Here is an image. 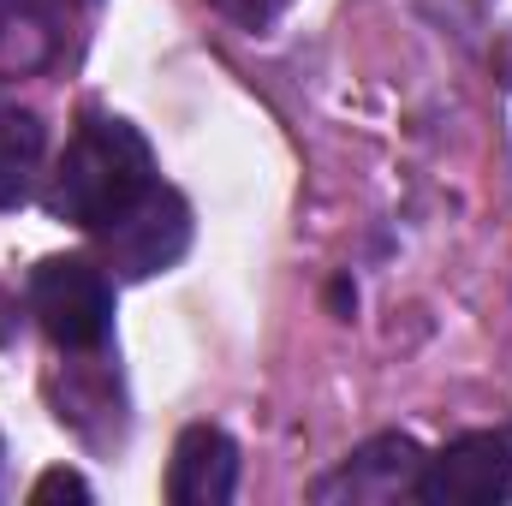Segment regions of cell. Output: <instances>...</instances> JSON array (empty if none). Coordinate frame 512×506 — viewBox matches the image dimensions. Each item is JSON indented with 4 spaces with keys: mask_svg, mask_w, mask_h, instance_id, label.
<instances>
[{
    "mask_svg": "<svg viewBox=\"0 0 512 506\" xmlns=\"http://www.w3.org/2000/svg\"><path fill=\"white\" fill-rule=\"evenodd\" d=\"M149 185H155V161H149L143 131L114 114H84L48 179V215L96 233L126 203H137Z\"/></svg>",
    "mask_w": 512,
    "mask_h": 506,
    "instance_id": "1",
    "label": "cell"
},
{
    "mask_svg": "<svg viewBox=\"0 0 512 506\" xmlns=\"http://www.w3.org/2000/svg\"><path fill=\"white\" fill-rule=\"evenodd\" d=\"M30 316L42 322V334L66 352H96L108 340L114 322V286L90 256H48L30 268Z\"/></svg>",
    "mask_w": 512,
    "mask_h": 506,
    "instance_id": "2",
    "label": "cell"
},
{
    "mask_svg": "<svg viewBox=\"0 0 512 506\" xmlns=\"http://www.w3.org/2000/svg\"><path fill=\"white\" fill-rule=\"evenodd\" d=\"M96 245H102V262L120 274V280H149L161 268H173L185 245H191V209L179 191H161L149 185L137 203H126L114 221L96 227Z\"/></svg>",
    "mask_w": 512,
    "mask_h": 506,
    "instance_id": "3",
    "label": "cell"
},
{
    "mask_svg": "<svg viewBox=\"0 0 512 506\" xmlns=\"http://www.w3.org/2000/svg\"><path fill=\"white\" fill-rule=\"evenodd\" d=\"M512 495V441L507 435H459L417 471L423 506H489Z\"/></svg>",
    "mask_w": 512,
    "mask_h": 506,
    "instance_id": "4",
    "label": "cell"
},
{
    "mask_svg": "<svg viewBox=\"0 0 512 506\" xmlns=\"http://www.w3.org/2000/svg\"><path fill=\"white\" fill-rule=\"evenodd\" d=\"M417 471H423V453L411 435H376L364 441L334 477L316 483V501L334 506H387L399 495H417Z\"/></svg>",
    "mask_w": 512,
    "mask_h": 506,
    "instance_id": "5",
    "label": "cell"
},
{
    "mask_svg": "<svg viewBox=\"0 0 512 506\" xmlns=\"http://www.w3.org/2000/svg\"><path fill=\"white\" fill-rule=\"evenodd\" d=\"M233 489H239V447L221 429H209V423L185 429L179 447H173V465H167V501L173 506H227Z\"/></svg>",
    "mask_w": 512,
    "mask_h": 506,
    "instance_id": "6",
    "label": "cell"
},
{
    "mask_svg": "<svg viewBox=\"0 0 512 506\" xmlns=\"http://www.w3.org/2000/svg\"><path fill=\"white\" fill-rule=\"evenodd\" d=\"M72 0H0V84L36 78L66 48Z\"/></svg>",
    "mask_w": 512,
    "mask_h": 506,
    "instance_id": "7",
    "label": "cell"
},
{
    "mask_svg": "<svg viewBox=\"0 0 512 506\" xmlns=\"http://www.w3.org/2000/svg\"><path fill=\"white\" fill-rule=\"evenodd\" d=\"M42 167V120L24 108H0V209H18L36 191Z\"/></svg>",
    "mask_w": 512,
    "mask_h": 506,
    "instance_id": "8",
    "label": "cell"
},
{
    "mask_svg": "<svg viewBox=\"0 0 512 506\" xmlns=\"http://www.w3.org/2000/svg\"><path fill=\"white\" fill-rule=\"evenodd\" d=\"M221 18H233V24H245V30H268L292 0H209Z\"/></svg>",
    "mask_w": 512,
    "mask_h": 506,
    "instance_id": "9",
    "label": "cell"
},
{
    "mask_svg": "<svg viewBox=\"0 0 512 506\" xmlns=\"http://www.w3.org/2000/svg\"><path fill=\"white\" fill-rule=\"evenodd\" d=\"M48 501H90V483L78 471H48V477H36L30 506H48Z\"/></svg>",
    "mask_w": 512,
    "mask_h": 506,
    "instance_id": "10",
    "label": "cell"
},
{
    "mask_svg": "<svg viewBox=\"0 0 512 506\" xmlns=\"http://www.w3.org/2000/svg\"><path fill=\"white\" fill-rule=\"evenodd\" d=\"M6 328H12V304H6V292H0V340H6Z\"/></svg>",
    "mask_w": 512,
    "mask_h": 506,
    "instance_id": "11",
    "label": "cell"
}]
</instances>
